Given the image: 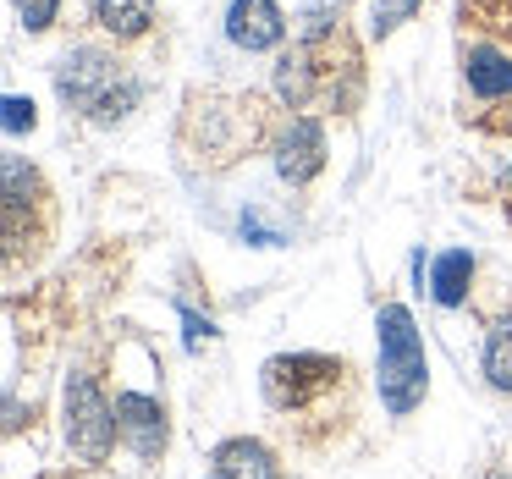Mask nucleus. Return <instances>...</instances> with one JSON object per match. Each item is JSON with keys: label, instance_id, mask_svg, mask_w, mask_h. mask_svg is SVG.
I'll list each match as a JSON object with an SVG mask.
<instances>
[{"label": "nucleus", "instance_id": "obj_18", "mask_svg": "<svg viewBox=\"0 0 512 479\" xmlns=\"http://www.w3.org/2000/svg\"><path fill=\"white\" fill-rule=\"evenodd\" d=\"M485 479H512V474H485Z\"/></svg>", "mask_w": 512, "mask_h": 479}, {"label": "nucleus", "instance_id": "obj_12", "mask_svg": "<svg viewBox=\"0 0 512 479\" xmlns=\"http://www.w3.org/2000/svg\"><path fill=\"white\" fill-rule=\"evenodd\" d=\"M485 375L496 391H512V314H501L485 336Z\"/></svg>", "mask_w": 512, "mask_h": 479}, {"label": "nucleus", "instance_id": "obj_5", "mask_svg": "<svg viewBox=\"0 0 512 479\" xmlns=\"http://www.w3.org/2000/svg\"><path fill=\"white\" fill-rule=\"evenodd\" d=\"M116 430H122V441L133 446L138 457L166 452V408H160L155 397H144V391H122V397H116Z\"/></svg>", "mask_w": 512, "mask_h": 479}, {"label": "nucleus", "instance_id": "obj_10", "mask_svg": "<svg viewBox=\"0 0 512 479\" xmlns=\"http://www.w3.org/2000/svg\"><path fill=\"white\" fill-rule=\"evenodd\" d=\"M468 281H474V259L463 254V248H452V254L435 259V276H430V292L441 309H457V303L468 298Z\"/></svg>", "mask_w": 512, "mask_h": 479}, {"label": "nucleus", "instance_id": "obj_2", "mask_svg": "<svg viewBox=\"0 0 512 479\" xmlns=\"http://www.w3.org/2000/svg\"><path fill=\"white\" fill-rule=\"evenodd\" d=\"M56 89L72 111L94 116V122H116V116H127L138 105V83L111 56H100V50H78V56L61 61Z\"/></svg>", "mask_w": 512, "mask_h": 479}, {"label": "nucleus", "instance_id": "obj_1", "mask_svg": "<svg viewBox=\"0 0 512 479\" xmlns=\"http://www.w3.org/2000/svg\"><path fill=\"white\" fill-rule=\"evenodd\" d=\"M380 331V402L391 413H413L424 402L430 369H424V342L413 331V314L402 303H386L375 320Z\"/></svg>", "mask_w": 512, "mask_h": 479}, {"label": "nucleus", "instance_id": "obj_9", "mask_svg": "<svg viewBox=\"0 0 512 479\" xmlns=\"http://www.w3.org/2000/svg\"><path fill=\"white\" fill-rule=\"evenodd\" d=\"M463 67H468V89H474V94H485V100H496V94H512V61L501 56V50L474 45Z\"/></svg>", "mask_w": 512, "mask_h": 479}, {"label": "nucleus", "instance_id": "obj_3", "mask_svg": "<svg viewBox=\"0 0 512 479\" xmlns=\"http://www.w3.org/2000/svg\"><path fill=\"white\" fill-rule=\"evenodd\" d=\"M116 408H105L100 386L89 375H72L67 380V441L83 463H105L111 457V441H116Z\"/></svg>", "mask_w": 512, "mask_h": 479}, {"label": "nucleus", "instance_id": "obj_8", "mask_svg": "<svg viewBox=\"0 0 512 479\" xmlns=\"http://www.w3.org/2000/svg\"><path fill=\"white\" fill-rule=\"evenodd\" d=\"M215 479H276V457L259 441H226L215 452Z\"/></svg>", "mask_w": 512, "mask_h": 479}, {"label": "nucleus", "instance_id": "obj_7", "mask_svg": "<svg viewBox=\"0 0 512 479\" xmlns=\"http://www.w3.org/2000/svg\"><path fill=\"white\" fill-rule=\"evenodd\" d=\"M281 34H287V17H281L276 0H232L226 39L237 50H270V45H281Z\"/></svg>", "mask_w": 512, "mask_h": 479}, {"label": "nucleus", "instance_id": "obj_13", "mask_svg": "<svg viewBox=\"0 0 512 479\" xmlns=\"http://www.w3.org/2000/svg\"><path fill=\"white\" fill-rule=\"evenodd\" d=\"M276 89H281V100H292V105L309 100V61H303V56H287V61H281Z\"/></svg>", "mask_w": 512, "mask_h": 479}, {"label": "nucleus", "instance_id": "obj_6", "mask_svg": "<svg viewBox=\"0 0 512 479\" xmlns=\"http://www.w3.org/2000/svg\"><path fill=\"white\" fill-rule=\"evenodd\" d=\"M320 166H325V133L309 116H298V122L276 138V171H281V182L303 188V182L320 177Z\"/></svg>", "mask_w": 512, "mask_h": 479}, {"label": "nucleus", "instance_id": "obj_16", "mask_svg": "<svg viewBox=\"0 0 512 479\" xmlns=\"http://www.w3.org/2000/svg\"><path fill=\"white\" fill-rule=\"evenodd\" d=\"M6 133H28L34 127V100H23V94H6Z\"/></svg>", "mask_w": 512, "mask_h": 479}, {"label": "nucleus", "instance_id": "obj_15", "mask_svg": "<svg viewBox=\"0 0 512 479\" xmlns=\"http://www.w3.org/2000/svg\"><path fill=\"white\" fill-rule=\"evenodd\" d=\"M56 6L61 0H17V17H23L28 34H45V28L56 23Z\"/></svg>", "mask_w": 512, "mask_h": 479}, {"label": "nucleus", "instance_id": "obj_4", "mask_svg": "<svg viewBox=\"0 0 512 479\" xmlns=\"http://www.w3.org/2000/svg\"><path fill=\"white\" fill-rule=\"evenodd\" d=\"M336 375H342V364L325 353H281L265 364V397L276 408H309L320 391L336 386Z\"/></svg>", "mask_w": 512, "mask_h": 479}, {"label": "nucleus", "instance_id": "obj_14", "mask_svg": "<svg viewBox=\"0 0 512 479\" xmlns=\"http://www.w3.org/2000/svg\"><path fill=\"white\" fill-rule=\"evenodd\" d=\"M413 12H419V0H380V6H375V23H369V28H375V39H386L391 28L408 23Z\"/></svg>", "mask_w": 512, "mask_h": 479}, {"label": "nucleus", "instance_id": "obj_17", "mask_svg": "<svg viewBox=\"0 0 512 479\" xmlns=\"http://www.w3.org/2000/svg\"><path fill=\"white\" fill-rule=\"evenodd\" d=\"M182 325H188V331H182V336H188V347H199V342H210V336H215V325L199 320L193 309H182Z\"/></svg>", "mask_w": 512, "mask_h": 479}, {"label": "nucleus", "instance_id": "obj_11", "mask_svg": "<svg viewBox=\"0 0 512 479\" xmlns=\"http://www.w3.org/2000/svg\"><path fill=\"white\" fill-rule=\"evenodd\" d=\"M94 12H100L105 34L138 39L149 23H155V0H94Z\"/></svg>", "mask_w": 512, "mask_h": 479}]
</instances>
